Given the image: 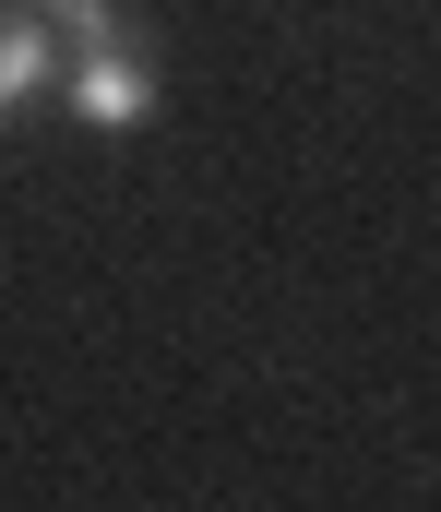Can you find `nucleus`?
I'll use <instances>...</instances> for the list:
<instances>
[{
  "label": "nucleus",
  "mask_w": 441,
  "mask_h": 512,
  "mask_svg": "<svg viewBox=\"0 0 441 512\" xmlns=\"http://www.w3.org/2000/svg\"><path fill=\"white\" fill-rule=\"evenodd\" d=\"M48 72H60L48 12H0V120H12V108H36V96H48Z\"/></svg>",
  "instance_id": "nucleus-2"
},
{
  "label": "nucleus",
  "mask_w": 441,
  "mask_h": 512,
  "mask_svg": "<svg viewBox=\"0 0 441 512\" xmlns=\"http://www.w3.org/2000/svg\"><path fill=\"white\" fill-rule=\"evenodd\" d=\"M48 36L72 48V120L84 131H132L155 108V72H144V48H132V24H120V0H60Z\"/></svg>",
  "instance_id": "nucleus-1"
},
{
  "label": "nucleus",
  "mask_w": 441,
  "mask_h": 512,
  "mask_svg": "<svg viewBox=\"0 0 441 512\" xmlns=\"http://www.w3.org/2000/svg\"><path fill=\"white\" fill-rule=\"evenodd\" d=\"M36 12H60V0H36Z\"/></svg>",
  "instance_id": "nucleus-3"
}]
</instances>
